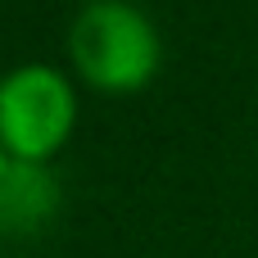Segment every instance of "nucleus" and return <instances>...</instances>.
Instances as JSON below:
<instances>
[{
	"label": "nucleus",
	"mask_w": 258,
	"mask_h": 258,
	"mask_svg": "<svg viewBox=\"0 0 258 258\" xmlns=\"http://www.w3.org/2000/svg\"><path fill=\"white\" fill-rule=\"evenodd\" d=\"M68 50L95 91H136L159 68V32L127 0H91L73 23Z\"/></svg>",
	"instance_id": "1"
},
{
	"label": "nucleus",
	"mask_w": 258,
	"mask_h": 258,
	"mask_svg": "<svg viewBox=\"0 0 258 258\" xmlns=\"http://www.w3.org/2000/svg\"><path fill=\"white\" fill-rule=\"evenodd\" d=\"M77 100L63 73L45 63H23L0 82V145L14 163H45L73 132Z\"/></svg>",
	"instance_id": "2"
},
{
	"label": "nucleus",
	"mask_w": 258,
	"mask_h": 258,
	"mask_svg": "<svg viewBox=\"0 0 258 258\" xmlns=\"http://www.w3.org/2000/svg\"><path fill=\"white\" fill-rule=\"evenodd\" d=\"M14 168H18V163H14V154H9V150L0 145V186H5V181L14 177Z\"/></svg>",
	"instance_id": "3"
},
{
	"label": "nucleus",
	"mask_w": 258,
	"mask_h": 258,
	"mask_svg": "<svg viewBox=\"0 0 258 258\" xmlns=\"http://www.w3.org/2000/svg\"><path fill=\"white\" fill-rule=\"evenodd\" d=\"M127 5H132V0H127Z\"/></svg>",
	"instance_id": "4"
}]
</instances>
